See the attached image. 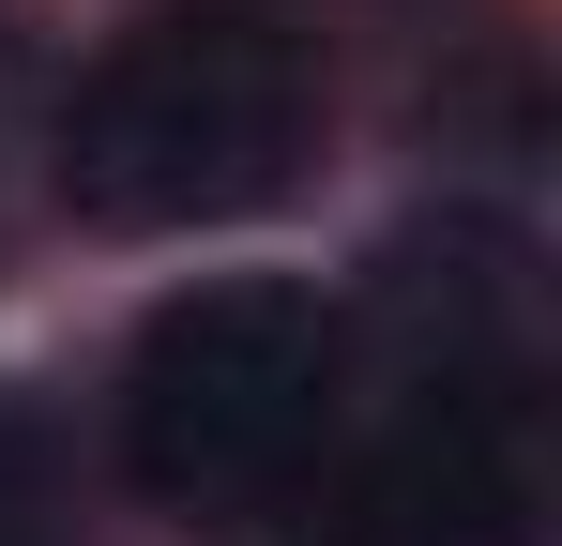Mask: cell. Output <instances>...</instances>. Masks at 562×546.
Segmentation results:
<instances>
[{
    "label": "cell",
    "mask_w": 562,
    "mask_h": 546,
    "mask_svg": "<svg viewBox=\"0 0 562 546\" xmlns=\"http://www.w3.org/2000/svg\"><path fill=\"white\" fill-rule=\"evenodd\" d=\"M319 168V61L274 15H153L61 106V197L92 228H228Z\"/></svg>",
    "instance_id": "1"
},
{
    "label": "cell",
    "mask_w": 562,
    "mask_h": 546,
    "mask_svg": "<svg viewBox=\"0 0 562 546\" xmlns=\"http://www.w3.org/2000/svg\"><path fill=\"white\" fill-rule=\"evenodd\" d=\"M319 546H548V425L517 379H426L366 470L335 486Z\"/></svg>",
    "instance_id": "3"
},
{
    "label": "cell",
    "mask_w": 562,
    "mask_h": 546,
    "mask_svg": "<svg viewBox=\"0 0 562 546\" xmlns=\"http://www.w3.org/2000/svg\"><path fill=\"white\" fill-rule=\"evenodd\" d=\"M335 379H350V334L304 273H213L153 304L122 350V470L183 516H244L319 455Z\"/></svg>",
    "instance_id": "2"
}]
</instances>
